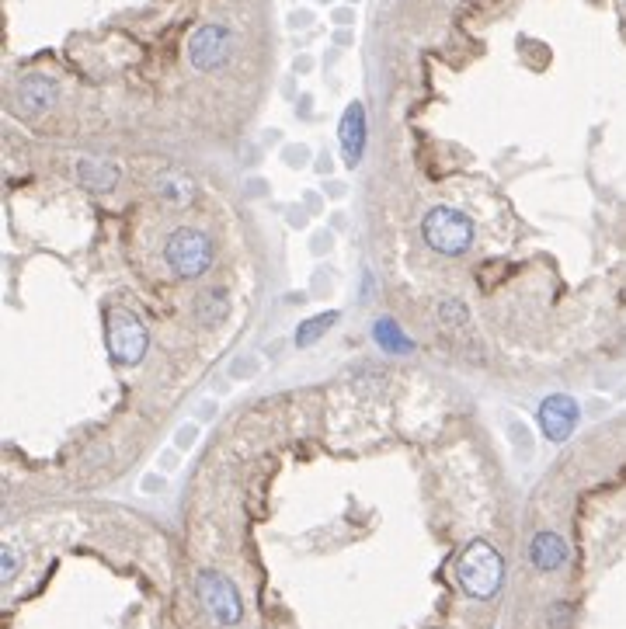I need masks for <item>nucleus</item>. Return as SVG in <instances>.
<instances>
[{"instance_id": "f257e3e1", "label": "nucleus", "mask_w": 626, "mask_h": 629, "mask_svg": "<svg viewBox=\"0 0 626 629\" xmlns=\"http://www.w3.org/2000/svg\"><path fill=\"white\" fill-rule=\"evenodd\" d=\"M456 581H460V588L467 591L470 598L487 602V598L498 595L501 584H505V560H501V553L494 550L491 543L477 539V543H470L467 550H463L460 563H456Z\"/></svg>"}, {"instance_id": "0eeeda50", "label": "nucleus", "mask_w": 626, "mask_h": 629, "mask_svg": "<svg viewBox=\"0 0 626 629\" xmlns=\"http://www.w3.org/2000/svg\"><path fill=\"white\" fill-rule=\"evenodd\" d=\"M578 418H581L578 404L567 393H550L540 404V428L550 442H567L574 435V428H578Z\"/></svg>"}, {"instance_id": "f3484780", "label": "nucleus", "mask_w": 626, "mask_h": 629, "mask_svg": "<svg viewBox=\"0 0 626 629\" xmlns=\"http://www.w3.org/2000/svg\"><path fill=\"white\" fill-rule=\"evenodd\" d=\"M508 435H512V442H515V449L522 452V456H529V452H533V438L526 435V424H522L519 418H515V414H508Z\"/></svg>"}, {"instance_id": "39448f33", "label": "nucleus", "mask_w": 626, "mask_h": 629, "mask_svg": "<svg viewBox=\"0 0 626 629\" xmlns=\"http://www.w3.org/2000/svg\"><path fill=\"white\" fill-rule=\"evenodd\" d=\"M195 591H199L202 609L220 626H237L244 619V602H240L234 581L223 577L220 570H202L199 581H195Z\"/></svg>"}, {"instance_id": "ddd939ff", "label": "nucleus", "mask_w": 626, "mask_h": 629, "mask_svg": "<svg viewBox=\"0 0 626 629\" xmlns=\"http://www.w3.org/2000/svg\"><path fill=\"white\" fill-rule=\"evenodd\" d=\"M192 310H195V320H202L206 327H216L223 317H227V310H230L227 289H220V285H213V289H202L199 296H195Z\"/></svg>"}, {"instance_id": "9d476101", "label": "nucleus", "mask_w": 626, "mask_h": 629, "mask_svg": "<svg viewBox=\"0 0 626 629\" xmlns=\"http://www.w3.org/2000/svg\"><path fill=\"white\" fill-rule=\"evenodd\" d=\"M571 557V550H567L564 536H557V532H536L533 543H529V560H533L536 570H543V574H553V570H560Z\"/></svg>"}, {"instance_id": "20e7f679", "label": "nucleus", "mask_w": 626, "mask_h": 629, "mask_svg": "<svg viewBox=\"0 0 626 629\" xmlns=\"http://www.w3.org/2000/svg\"><path fill=\"white\" fill-rule=\"evenodd\" d=\"M105 334H108V355H112L115 365L122 369H133L147 358L150 351V331L143 327V320L129 310H108L105 320Z\"/></svg>"}, {"instance_id": "a211bd4d", "label": "nucleus", "mask_w": 626, "mask_h": 629, "mask_svg": "<svg viewBox=\"0 0 626 629\" xmlns=\"http://www.w3.org/2000/svg\"><path fill=\"white\" fill-rule=\"evenodd\" d=\"M18 567H21L18 550H14V546H4V553H0V577H4V584H11V581H14Z\"/></svg>"}, {"instance_id": "1a4fd4ad", "label": "nucleus", "mask_w": 626, "mask_h": 629, "mask_svg": "<svg viewBox=\"0 0 626 629\" xmlns=\"http://www.w3.org/2000/svg\"><path fill=\"white\" fill-rule=\"evenodd\" d=\"M60 98V87H56L53 77H42V73H28L25 80L14 91V105H18L21 115H42L56 105Z\"/></svg>"}, {"instance_id": "dca6fc26", "label": "nucleus", "mask_w": 626, "mask_h": 629, "mask_svg": "<svg viewBox=\"0 0 626 629\" xmlns=\"http://www.w3.org/2000/svg\"><path fill=\"white\" fill-rule=\"evenodd\" d=\"M439 317L442 324L449 327H463L467 324V306H463L460 299H446V303H439Z\"/></svg>"}, {"instance_id": "423d86ee", "label": "nucleus", "mask_w": 626, "mask_h": 629, "mask_svg": "<svg viewBox=\"0 0 626 629\" xmlns=\"http://www.w3.org/2000/svg\"><path fill=\"white\" fill-rule=\"evenodd\" d=\"M230 53H234V35H230L227 25H199L188 39V60L199 73H216L230 63Z\"/></svg>"}, {"instance_id": "9b49d317", "label": "nucleus", "mask_w": 626, "mask_h": 629, "mask_svg": "<svg viewBox=\"0 0 626 629\" xmlns=\"http://www.w3.org/2000/svg\"><path fill=\"white\" fill-rule=\"evenodd\" d=\"M157 195L167 206L188 209L195 202V195H199V185H195V178H188L185 171H164L157 178Z\"/></svg>"}, {"instance_id": "6e6552de", "label": "nucleus", "mask_w": 626, "mask_h": 629, "mask_svg": "<svg viewBox=\"0 0 626 629\" xmlns=\"http://www.w3.org/2000/svg\"><path fill=\"white\" fill-rule=\"evenodd\" d=\"M366 140H369L366 105H362V101H352V105L345 108V115H341V122H338V146H341V160H345V167L362 164Z\"/></svg>"}, {"instance_id": "2eb2a0df", "label": "nucleus", "mask_w": 626, "mask_h": 629, "mask_svg": "<svg viewBox=\"0 0 626 629\" xmlns=\"http://www.w3.org/2000/svg\"><path fill=\"white\" fill-rule=\"evenodd\" d=\"M373 334H376V341H380L387 351H397V355H407V351H411V341L404 338V331H400V327L393 324V320H387V317L376 320Z\"/></svg>"}, {"instance_id": "4468645a", "label": "nucleus", "mask_w": 626, "mask_h": 629, "mask_svg": "<svg viewBox=\"0 0 626 629\" xmlns=\"http://www.w3.org/2000/svg\"><path fill=\"white\" fill-rule=\"evenodd\" d=\"M338 324V313H320L317 320H307V324H300V331H296V345L300 348H310L313 341H320L324 338L327 331H331V327Z\"/></svg>"}, {"instance_id": "7ed1b4c3", "label": "nucleus", "mask_w": 626, "mask_h": 629, "mask_svg": "<svg viewBox=\"0 0 626 629\" xmlns=\"http://www.w3.org/2000/svg\"><path fill=\"white\" fill-rule=\"evenodd\" d=\"M421 237L435 254L460 258L473 244V219L456 206H432L421 219Z\"/></svg>"}, {"instance_id": "f8f14e48", "label": "nucleus", "mask_w": 626, "mask_h": 629, "mask_svg": "<svg viewBox=\"0 0 626 629\" xmlns=\"http://www.w3.org/2000/svg\"><path fill=\"white\" fill-rule=\"evenodd\" d=\"M77 181L87 192H112V188L119 185V167H115L112 160L87 157L77 164Z\"/></svg>"}, {"instance_id": "f03ea898", "label": "nucleus", "mask_w": 626, "mask_h": 629, "mask_svg": "<svg viewBox=\"0 0 626 629\" xmlns=\"http://www.w3.org/2000/svg\"><path fill=\"white\" fill-rule=\"evenodd\" d=\"M164 261L178 279H202L216 261V244L206 230L181 226V230H174L171 237H167Z\"/></svg>"}]
</instances>
